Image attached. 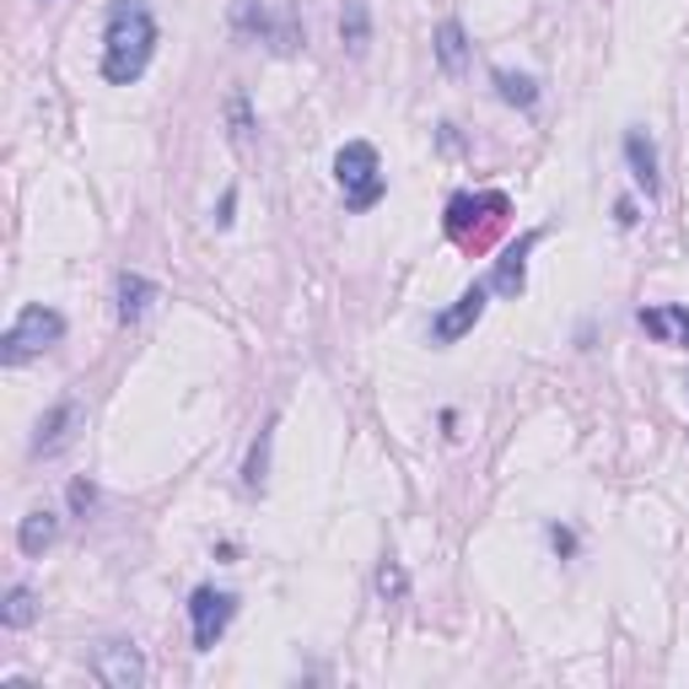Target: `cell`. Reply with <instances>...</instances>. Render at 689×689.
Returning a JSON list of instances; mask_svg holds the SVG:
<instances>
[{
  "label": "cell",
  "instance_id": "d6986e66",
  "mask_svg": "<svg viewBox=\"0 0 689 689\" xmlns=\"http://www.w3.org/2000/svg\"><path fill=\"white\" fill-rule=\"evenodd\" d=\"M404 592H409L404 566H398V560H383V571H378V598H383V603H398Z\"/></svg>",
  "mask_w": 689,
  "mask_h": 689
},
{
  "label": "cell",
  "instance_id": "9c48e42d",
  "mask_svg": "<svg viewBox=\"0 0 689 689\" xmlns=\"http://www.w3.org/2000/svg\"><path fill=\"white\" fill-rule=\"evenodd\" d=\"M539 248V232H523L517 243L506 248L501 259H495V275H491V286L501 296H523V281H528V253Z\"/></svg>",
  "mask_w": 689,
  "mask_h": 689
},
{
  "label": "cell",
  "instance_id": "7a4b0ae2",
  "mask_svg": "<svg viewBox=\"0 0 689 689\" xmlns=\"http://www.w3.org/2000/svg\"><path fill=\"white\" fill-rule=\"evenodd\" d=\"M335 178L344 189V210H372L378 199L389 195V178H383V162L372 141H344L335 151Z\"/></svg>",
  "mask_w": 689,
  "mask_h": 689
},
{
  "label": "cell",
  "instance_id": "5b68a950",
  "mask_svg": "<svg viewBox=\"0 0 689 689\" xmlns=\"http://www.w3.org/2000/svg\"><path fill=\"white\" fill-rule=\"evenodd\" d=\"M232 614H238V598H232V592H221V588H195L189 592V625H195L199 652H210L216 641L227 636Z\"/></svg>",
  "mask_w": 689,
  "mask_h": 689
},
{
  "label": "cell",
  "instance_id": "44dd1931",
  "mask_svg": "<svg viewBox=\"0 0 689 689\" xmlns=\"http://www.w3.org/2000/svg\"><path fill=\"white\" fill-rule=\"evenodd\" d=\"M92 501H98V491H92L87 480H76V485H70V506H76V512H87Z\"/></svg>",
  "mask_w": 689,
  "mask_h": 689
},
{
  "label": "cell",
  "instance_id": "277c9868",
  "mask_svg": "<svg viewBox=\"0 0 689 689\" xmlns=\"http://www.w3.org/2000/svg\"><path fill=\"white\" fill-rule=\"evenodd\" d=\"M506 216V195H452L447 199V232L458 243H480L485 227Z\"/></svg>",
  "mask_w": 689,
  "mask_h": 689
},
{
  "label": "cell",
  "instance_id": "7c38bea8",
  "mask_svg": "<svg viewBox=\"0 0 689 689\" xmlns=\"http://www.w3.org/2000/svg\"><path fill=\"white\" fill-rule=\"evenodd\" d=\"M625 162H631L636 189H646V199H657V151L646 141V130H631V135H625Z\"/></svg>",
  "mask_w": 689,
  "mask_h": 689
},
{
  "label": "cell",
  "instance_id": "cb8c5ba5",
  "mask_svg": "<svg viewBox=\"0 0 689 689\" xmlns=\"http://www.w3.org/2000/svg\"><path fill=\"white\" fill-rule=\"evenodd\" d=\"M614 216H620V227H636V205H631V199H620Z\"/></svg>",
  "mask_w": 689,
  "mask_h": 689
},
{
  "label": "cell",
  "instance_id": "8992f818",
  "mask_svg": "<svg viewBox=\"0 0 689 689\" xmlns=\"http://www.w3.org/2000/svg\"><path fill=\"white\" fill-rule=\"evenodd\" d=\"M92 679L102 689H141L146 685V657H141V646H130V641H108L92 652Z\"/></svg>",
  "mask_w": 689,
  "mask_h": 689
},
{
  "label": "cell",
  "instance_id": "7402d4cb",
  "mask_svg": "<svg viewBox=\"0 0 689 689\" xmlns=\"http://www.w3.org/2000/svg\"><path fill=\"white\" fill-rule=\"evenodd\" d=\"M549 544H555V549H560V555H571V549H577V539H571V534H566V528H560V523H555V528H549Z\"/></svg>",
  "mask_w": 689,
  "mask_h": 689
},
{
  "label": "cell",
  "instance_id": "52a82bcc",
  "mask_svg": "<svg viewBox=\"0 0 689 689\" xmlns=\"http://www.w3.org/2000/svg\"><path fill=\"white\" fill-rule=\"evenodd\" d=\"M81 404L76 398H59L50 415L39 420V431H33V458H54V452H65V447L76 442V431H81Z\"/></svg>",
  "mask_w": 689,
  "mask_h": 689
},
{
  "label": "cell",
  "instance_id": "ac0fdd59",
  "mask_svg": "<svg viewBox=\"0 0 689 689\" xmlns=\"http://www.w3.org/2000/svg\"><path fill=\"white\" fill-rule=\"evenodd\" d=\"M270 442H275V426L259 431V442L248 447V463H243V485L248 491H264V469H270Z\"/></svg>",
  "mask_w": 689,
  "mask_h": 689
},
{
  "label": "cell",
  "instance_id": "603a6c76",
  "mask_svg": "<svg viewBox=\"0 0 689 689\" xmlns=\"http://www.w3.org/2000/svg\"><path fill=\"white\" fill-rule=\"evenodd\" d=\"M232 210H238V195L227 189V195H221V216H216V227H232Z\"/></svg>",
  "mask_w": 689,
  "mask_h": 689
},
{
  "label": "cell",
  "instance_id": "9a60e30c",
  "mask_svg": "<svg viewBox=\"0 0 689 689\" xmlns=\"http://www.w3.org/2000/svg\"><path fill=\"white\" fill-rule=\"evenodd\" d=\"M437 59H442L447 76H458V70L469 65V33H463V22L447 17L442 28H437Z\"/></svg>",
  "mask_w": 689,
  "mask_h": 689
},
{
  "label": "cell",
  "instance_id": "4fadbf2b",
  "mask_svg": "<svg viewBox=\"0 0 689 689\" xmlns=\"http://www.w3.org/2000/svg\"><path fill=\"white\" fill-rule=\"evenodd\" d=\"M151 302H156V286H151L146 275L124 270V275H119V318H124V324H141Z\"/></svg>",
  "mask_w": 689,
  "mask_h": 689
},
{
  "label": "cell",
  "instance_id": "e0dca14e",
  "mask_svg": "<svg viewBox=\"0 0 689 689\" xmlns=\"http://www.w3.org/2000/svg\"><path fill=\"white\" fill-rule=\"evenodd\" d=\"M495 92L512 102V108H534V102H539L534 76H517V70H495Z\"/></svg>",
  "mask_w": 689,
  "mask_h": 689
},
{
  "label": "cell",
  "instance_id": "5bb4252c",
  "mask_svg": "<svg viewBox=\"0 0 689 689\" xmlns=\"http://www.w3.org/2000/svg\"><path fill=\"white\" fill-rule=\"evenodd\" d=\"M340 44L350 54H367V44H372V11H367V0H344V11H340Z\"/></svg>",
  "mask_w": 689,
  "mask_h": 689
},
{
  "label": "cell",
  "instance_id": "6da1fadb",
  "mask_svg": "<svg viewBox=\"0 0 689 689\" xmlns=\"http://www.w3.org/2000/svg\"><path fill=\"white\" fill-rule=\"evenodd\" d=\"M156 54V17L146 0H113L102 22V81L130 87L141 81Z\"/></svg>",
  "mask_w": 689,
  "mask_h": 689
},
{
  "label": "cell",
  "instance_id": "2e32d148",
  "mask_svg": "<svg viewBox=\"0 0 689 689\" xmlns=\"http://www.w3.org/2000/svg\"><path fill=\"white\" fill-rule=\"evenodd\" d=\"M33 614H39V598H33V588H17L6 592V609H0V625L6 631H22V625H33Z\"/></svg>",
  "mask_w": 689,
  "mask_h": 689
},
{
  "label": "cell",
  "instance_id": "30bf717a",
  "mask_svg": "<svg viewBox=\"0 0 689 689\" xmlns=\"http://www.w3.org/2000/svg\"><path fill=\"white\" fill-rule=\"evenodd\" d=\"M636 324L652 335V340L689 350V307H641Z\"/></svg>",
  "mask_w": 689,
  "mask_h": 689
},
{
  "label": "cell",
  "instance_id": "ffe728a7",
  "mask_svg": "<svg viewBox=\"0 0 689 689\" xmlns=\"http://www.w3.org/2000/svg\"><path fill=\"white\" fill-rule=\"evenodd\" d=\"M227 108H232V141H238V146H248V130H253V119H248V98H243V92H232V102H227Z\"/></svg>",
  "mask_w": 689,
  "mask_h": 689
},
{
  "label": "cell",
  "instance_id": "3957f363",
  "mask_svg": "<svg viewBox=\"0 0 689 689\" xmlns=\"http://www.w3.org/2000/svg\"><path fill=\"white\" fill-rule=\"evenodd\" d=\"M65 340V318L44 307V302H33V307H22L17 318H11V329H6V340H0V361L6 367H22V361H33V356H44L50 344Z\"/></svg>",
  "mask_w": 689,
  "mask_h": 689
},
{
  "label": "cell",
  "instance_id": "ba28073f",
  "mask_svg": "<svg viewBox=\"0 0 689 689\" xmlns=\"http://www.w3.org/2000/svg\"><path fill=\"white\" fill-rule=\"evenodd\" d=\"M480 318H485V286H469V292L447 307V313H437V324H431V340H437V344L463 340V335H469Z\"/></svg>",
  "mask_w": 689,
  "mask_h": 689
},
{
  "label": "cell",
  "instance_id": "8fae6325",
  "mask_svg": "<svg viewBox=\"0 0 689 689\" xmlns=\"http://www.w3.org/2000/svg\"><path fill=\"white\" fill-rule=\"evenodd\" d=\"M54 539H59V517H54V512H44V506H39V512H28V517L17 523V549H22L28 560H39V555H44Z\"/></svg>",
  "mask_w": 689,
  "mask_h": 689
}]
</instances>
